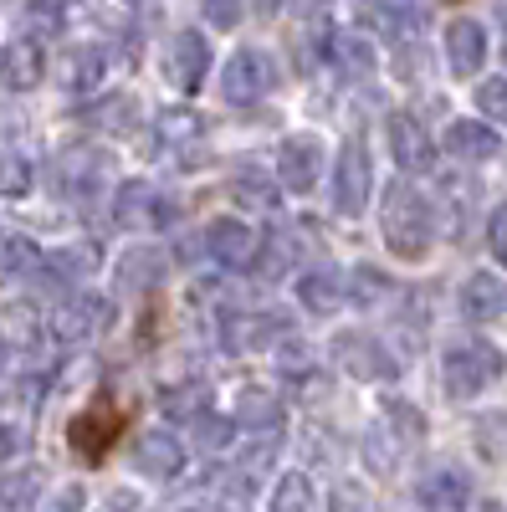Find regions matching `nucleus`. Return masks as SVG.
<instances>
[{
  "label": "nucleus",
  "mask_w": 507,
  "mask_h": 512,
  "mask_svg": "<svg viewBox=\"0 0 507 512\" xmlns=\"http://www.w3.org/2000/svg\"><path fill=\"white\" fill-rule=\"evenodd\" d=\"M308 6H328V0H308Z\"/></svg>",
  "instance_id": "obj_46"
},
{
  "label": "nucleus",
  "mask_w": 507,
  "mask_h": 512,
  "mask_svg": "<svg viewBox=\"0 0 507 512\" xmlns=\"http://www.w3.org/2000/svg\"><path fill=\"white\" fill-rule=\"evenodd\" d=\"M364 507V492L359 487H338V507L333 512H359Z\"/></svg>",
  "instance_id": "obj_40"
},
{
  "label": "nucleus",
  "mask_w": 507,
  "mask_h": 512,
  "mask_svg": "<svg viewBox=\"0 0 507 512\" xmlns=\"http://www.w3.org/2000/svg\"><path fill=\"white\" fill-rule=\"evenodd\" d=\"M41 267V246L31 236H11L6 246H0V277H26Z\"/></svg>",
  "instance_id": "obj_26"
},
{
  "label": "nucleus",
  "mask_w": 507,
  "mask_h": 512,
  "mask_svg": "<svg viewBox=\"0 0 507 512\" xmlns=\"http://www.w3.org/2000/svg\"><path fill=\"white\" fill-rule=\"evenodd\" d=\"M21 451V431H0V461Z\"/></svg>",
  "instance_id": "obj_41"
},
{
  "label": "nucleus",
  "mask_w": 507,
  "mask_h": 512,
  "mask_svg": "<svg viewBox=\"0 0 507 512\" xmlns=\"http://www.w3.org/2000/svg\"><path fill=\"white\" fill-rule=\"evenodd\" d=\"M205 246H210V256H216L221 267H251V262H257V251H262V241L251 236V226H241L231 216L205 226Z\"/></svg>",
  "instance_id": "obj_12"
},
{
  "label": "nucleus",
  "mask_w": 507,
  "mask_h": 512,
  "mask_svg": "<svg viewBox=\"0 0 507 512\" xmlns=\"http://www.w3.org/2000/svg\"><path fill=\"white\" fill-rule=\"evenodd\" d=\"M41 328H47V323H41V313L31 303H11L6 313H0V333H6V344H31Z\"/></svg>",
  "instance_id": "obj_27"
},
{
  "label": "nucleus",
  "mask_w": 507,
  "mask_h": 512,
  "mask_svg": "<svg viewBox=\"0 0 507 512\" xmlns=\"http://www.w3.org/2000/svg\"><path fill=\"white\" fill-rule=\"evenodd\" d=\"M31 492H36V477L21 472L6 492H0V507H6V512H26V507H31Z\"/></svg>",
  "instance_id": "obj_34"
},
{
  "label": "nucleus",
  "mask_w": 507,
  "mask_h": 512,
  "mask_svg": "<svg viewBox=\"0 0 507 512\" xmlns=\"http://www.w3.org/2000/svg\"><path fill=\"white\" fill-rule=\"evenodd\" d=\"M502 308H507V292L492 272H472L467 282H461V318L467 323H492Z\"/></svg>",
  "instance_id": "obj_19"
},
{
  "label": "nucleus",
  "mask_w": 507,
  "mask_h": 512,
  "mask_svg": "<svg viewBox=\"0 0 507 512\" xmlns=\"http://www.w3.org/2000/svg\"><path fill=\"white\" fill-rule=\"evenodd\" d=\"M272 57L267 52H257V47H241L231 62H226V72H221V93H226V103H257V98H267L272 93Z\"/></svg>",
  "instance_id": "obj_5"
},
{
  "label": "nucleus",
  "mask_w": 507,
  "mask_h": 512,
  "mask_svg": "<svg viewBox=\"0 0 507 512\" xmlns=\"http://www.w3.org/2000/svg\"><path fill=\"white\" fill-rule=\"evenodd\" d=\"M47 262H52V272H57L62 282H82V277H93V272H98L103 256H98V246L88 241V246H62V251H52Z\"/></svg>",
  "instance_id": "obj_24"
},
{
  "label": "nucleus",
  "mask_w": 507,
  "mask_h": 512,
  "mask_svg": "<svg viewBox=\"0 0 507 512\" xmlns=\"http://www.w3.org/2000/svg\"><path fill=\"white\" fill-rule=\"evenodd\" d=\"M82 507H88L82 487H62V492H52V497H47V507H41V512H82Z\"/></svg>",
  "instance_id": "obj_38"
},
{
  "label": "nucleus",
  "mask_w": 507,
  "mask_h": 512,
  "mask_svg": "<svg viewBox=\"0 0 507 512\" xmlns=\"http://www.w3.org/2000/svg\"><path fill=\"white\" fill-rule=\"evenodd\" d=\"M205 72H210V47H205V36H200V31L169 36V47H164V82H169V88L195 93L200 82H205Z\"/></svg>",
  "instance_id": "obj_6"
},
{
  "label": "nucleus",
  "mask_w": 507,
  "mask_h": 512,
  "mask_svg": "<svg viewBox=\"0 0 507 512\" xmlns=\"http://www.w3.org/2000/svg\"><path fill=\"white\" fill-rule=\"evenodd\" d=\"M415 502H420V512H467L472 487H467V477H461V472L441 466V472H431L426 482L415 487Z\"/></svg>",
  "instance_id": "obj_17"
},
{
  "label": "nucleus",
  "mask_w": 507,
  "mask_h": 512,
  "mask_svg": "<svg viewBox=\"0 0 507 512\" xmlns=\"http://www.w3.org/2000/svg\"><path fill=\"white\" fill-rule=\"evenodd\" d=\"M369 200V154L359 139H349L338 149V164H333V205L344 210V216H359Z\"/></svg>",
  "instance_id": "obj_8"
},
{
  "label": "nucleus",
  "mask_w": 507,
  "mask_h": 512,
  "mask_svg": "<svg viewBox=\"0 0 507 512\" xmlns=\"http://www.w3.org/2000/svg\"><path fill=\"white\" fill-rule=\"evenodd\" d=\"M477 103H482V113H492V118H502V123H507V77L482 82V88H477Z\"/></svg>",
  "instance_id": "obj_33"
},
{
  "label": "nucleus",
  "mask_w": 507,
  "mask_h": 512,
  "mask_svg": "<svg viewBox=\"0 0 507 512\" xmlns=\"http://www.w3.org/2000/svg\"><path fill=\"white\" fill-rule=\"evenodd\" d=\"M333 62L344 67V72H354V77H364V72H374V47L364 36H333Z\"/></svg>",
  "instance_id": "obj_28"
},
{
  "label": "nucleus",
  "mask_w": 507,
  "mask_h": 512,
  "mask_svg": "<svg viewBox=\"0 0 507 512\" xmlns=\"http://www.w3.org/2000/svg\"><path fill=\"white\" fill-rule=\"evenodd\" d=\"M446 62H451L456 77L482 72V62H487V31L472 16H461V21L446 26Z\"/></svg>",
  "instance_id": "obj_15"
},
{
  "label": "nucleus",
  "mask_w": 507,
  "mask_h": 512,
  "mask_svg": "<svg viewBox=\"0 0 507 512\" xmlns=\"http://www.w3.org/2000/svg\"><path fill=\"white\" fill-rule=\"evenodd\" d=\"M103 169H108V159H103L98 149H72V154H62V164H57V185H62L72 200H88V195L103 185Z\"/></svg>",
  "instance_id": "obj_18"
},
{
  "label": "nucleus",
  "mask_w": 507,
  "mask_h": 512,
  "mask_svg": "<svg viewBox=\"0 0 507 512\" xmlns=\"http://www.w3.org/2000/svg\"><path fill=\"white\" fill-rule=\"evenodd\" d=\"M134 466L144 477H154V482H169L185 466V446H180V436H169V431H144L139 441H134Z\"/></svg>",
  "instance_id": "obj_14"
},
{
  "label": "nucleus",
  "mask_w": 507,
  "mask_h": 512,
  "mask_svg": "<svg viewBox=\"0 0 507 512\" xmlns=\"http://www.w3.org/2000/svg\"><path fill=\"white\" fill-rule=\"evenodd\" d=\"M379 231H385V246L405 262H420L431 251V236H436V205L420 195L415 185L395 180L385 190V210H379Z\"/></svg>",
  "instance_id": "obj_1"
},
{
  "label": "nucleus",
  "mask_w": 507,
  "mask_h": 512,
  "mask_svg": "<svg viewBox=\"0 0 507 512\" xmlns=\"http://www.w3.org/2000/svg\"><path fill=\"white\" fill-rule=\"evenodd\" d=\"M251 6H257L262 16H277V11H282V0H251Z\"/></svg>",
  "instance_id": "obj_42"
},
{
  "label": "nucleus",
  "mask_w": 507,
  "mask_h": 512,
  "mask_svg": "<svg viewBox=\"0 0 507 512\" xmlns=\"http://www.w3.org/2000/svg\"><path fill=\"white\" fill-rule=\"evenodd\" d=\"M103 323H108V303H103L98 292H72V297H62V303L52 308V318H47V328H52L57 344H82V338L103 333Z\"/></svg>",
  "instance_id": "obj_4"
},
{
  "label": "nucleus",
  "mask_w": 507,
  "mask_h": 512,
  "mask_svg": "<svg viewBox=\"0 0 507 512\" xmlns=\"http://www.w3.org/2000/svg\"><path fill=\"white\" fill-rule=\"evenodd\" d=\"M446 149L456 159H467V164H482V159H497V134L487 123H477V118H456L446 128Z\"/></svg>",
  "instance_id": "obj_20"
},
{
  "label": "nucleus",
  "mask_w": 507,
  "mask_h": 512,
  "mask_svg": "<svg viewBox=\"0 0 507 512\" xmlns=\"http://www.w3.org/2000/svg\"><path fill=\"white\" fill-rule=\"evenodd\" d=\"M277 400L267 390H241V420H257V425H277Z\"/></svg>",
  "instance_id": "obj_30"
},
{
  "label": "nucleus",
  "mask_w": 507,
  "mask_h": 512,
  "mask_svg": "<svg viewBox=\"0 0 507 512\" xmlns=\"http://www.w3.org/2000/svg\"><path fill=\"white\" fill-rule=\"evenodd\" d=\"M113 221L118 226H149V231H164L175 221V200H164L159 190H149L144 180H129L113 200Z\"/></svg>",
  "instance_id": "obj_7"
},
{
  "label": "nucleus",
  "mask_w": 507,
  "mask_h": 512,
  "mask_svg": "<svg viewBox=\"0 0 507 512\" xmlns=\"http://www.w3.org/2000/svg\"><path fill=\"white\" fill-rule=\"evenodd\" d=\"M385 415H390V425H395V431H400L405 441H420V436H426V420H420V410H415V405H400V400H395Z\"/></svg>",
  "instance_id": "obj_32"
},
{
  "label": "nucleus",
  "mask_w": 507,
  "mask_h": 512,
  "mask_svg": "<svg viewBox=\"0 0 507 512\" xmlns=\"http://www.w3.org/2000/svg\"><path fill=\"white\" fill-rule=\"evenodd\" d=\"M298 303L313 318H333L338 308H344V282H338L333 272H303L298 277Z\"/></svg>",
  "instance_id": "obj_21"
},
{
  "label": "nucleus",
  "mask_w": 507,
  "mask_h": 512,
  "mask_svg": "<svg viewBox=\"0 0 507 512\" xmlns=\"http://www.w3.org/2000/svg\"><path fill=\"white\" fill-rule=\"evenodd\" d=\"M200 113H190V108H180V113H164V123H159V134H164V144H175V149H190V144H200Z\"/></svg>",
  "instance_id": "obj_29"
},
{
  "label": "nucleus",
  "mask_w": 507,
  "mask_h": 512,
  "mask_svg": "<svg viewBox=\"0 0 507 512\" xmlns=\"http://www.w3.org/2000/svg\"><path fill=\"white\" fill-rule=\"evenodd\" d=\"M354 287H359V292H354V303H359V308H374L379 297L390 292V277H385V272H374V267H359V272H354Z\"/></svg>",
  "instance_id": "obj_31"
},
{
  "label": "nucleus",
  "mask_w": 507,
  "mask_h": 512,
  "mask_svg": "<svg viewBox=\"0 0 507 512\" xmlns=\"http://www.w3.org/2000/svg\"><path fill=\"white\" fill-rule=\"evenodd\" d=\"M231 441V420H200V446L205 451H221Z\"/></svg>",
  "instance_id": "obj_39"
},
{
  "label": "nucleus",
  "mask_w": 507,
  "mask_h": 512,
  "mask_svg": "<svg viewBox=\"0 0 507 512\" xmlns=\"http://www.w3.org/2000/svg\"><path fill=\"white\" fill-rule=\"evenodd\" d=\"M103 67H108L103 47H62L52 77H57V88H67V93H93L103 82Z\"/></svg>",
  "instance_id": "obj_16"
},
{
  "label": "nucleus",
  "mask_w": 507,
  "mask_h": 512,
  "mask_svg": "<svg viewBox=\"0 0 507 512\" xmlns=\"http://www.w3.org/2000/svg\"><path fill=\"white\" fill-rule=\"evenodd\" d=\"M333 364L344 369V374H354V379H369V384H374V379L385 384V379L400 374L395 354L379 344L374 333H338V338H333Z\"/></svg>",
  "instance_id": "obj_3"
},
{
  "label": "nucleus",
  "mask_w": 507,
  "mask_h": 512,
  "mask_svg": "<svg viewBox=\"0 0 507 512\" xmlns=\"http://www.w3.org/2000/svg\"><path fill=\"white\" fill-rule=\"evenodd\" d=\"M26 21H31V31H57V21H62V6L57 0H31V11H26Z\"/></svg>",
  "instance_id": "obj_37"
},
{
  "label": "nucleus",
  "mask_w": 507,
  "mask_h": 512,
  "mask_svg": "<svg viewBox=\"0 0 507 512\" xmlns=\"http://www.w3.org/2000/svg\"><path fill=\"white\" fill-rule=\"evenodd\" d=\"M272 512H318V502H313V482H308L303 472L277 477V487H272Z\"/></svg>",
  "instance_id": "obj_25"
},
{
  "label": "nucleus",
  "mask_w": 507,
  "mask_h": 512,
  "mask_svg": "<svg viewBox=\"0 0 507 512\" xmlns=\"http://www.w3.org/2000/svg\"><path fill=\"white\" fill-rule=\"evenodd\" d=\"M41 77H47V52H41L31 36L6 41V52H0V82H6L11 93H31Z\"/></svg>",
  "instance_id": "obj_13"
},
{
  "label": "nucleus",
  "mask_w": 507,
  "mask_h": 512,
  "mask_svg": "<svg viewBox=\"0 0 507 512\" xmlns=\"http://www.w3.org/2000/svg\"><path fill=\"white\" fill-rule=\"evenodd\" d=\"M93 415H98V420H77V425H72V446H77V451H88V456H98V451L108 446V436L118 431V415H113L108 400H98Z\"/></svg>",
  "instance_id": "obj_22"
},
{
  "label": "nucleus",
  "mask_w": 507,
  "mask_h": 512,
  "mask_svg": "<svg viewBox=\"0 0 507 512\" xmlns=\"http://www.w3.org/2000/svg\"><path fill=\"white\" fill-rule=\"evenodd\" d=\"M205 21L216 31H231L241 21V0H205Z\"/></svg>",
  "instance_id": "obj_36"
},
{
  "label": "nucleus",
  "mask_w": 507,
  "mask_h": 512,
  "mask_svg": "<svg viewBox=\"0 0 507 512\" xmlns=\"http://www.w3.org/2000/svg\"><path fill=\"white\" fill-rule=\"evenodd\" d=\"M31 185H36L31 154H21V149H6V154H0V195H6V200H21V195H31Z\"/></svg>",
  "instance_id": "obj_23"
},
{
  "label": "nucleus",
  "mask_w": 507,
  "mask_h": 512,
  "mask_svg": "<svg viewBox=\"0 0 507 512\" xmlns=\"http://www.w3.org/2000/svg\"><path fill=\"white\" fill-rule=\"evenodd\" d=\"M390 154H395L400 169H410V175H431V169H436V144H431V134L410 113L390 118Z\"/></svg>",
  "instance_id": "obj_10"
},
{
  "label": "nucleus",
  "mask_w": 507,
  "mask_h": 512,
  "mask_svg": "<svg viewBox=\"0 0 507 512\" xmlns=\"http://www.w3.org/2000/svg\"><path fill=\"white\" fill-rule=\"evenodd\" d=\"M0 369H6V338H0Z\"/></svg>",
  "instance_id": "obj_45"
},
{
  "label": "nucleus",
  "mask_w": 507,
  "mask_h": 512,
  "mask_svg": "<svg viewBox=\"0 0 507 512\" xmlns=\"http://www.w3.org/2000/svg\"><path fill=\"white\" fill-rule=\"evenodd\" d=\"M318 175H323V144H318V139L298 134V139H287V144L277 149V180H282L292 195H308V190L318 185Z\"/></svg>",
  "instance_id": "obj_9"
},
{
  "label": "nucleus",
  "mask_w": 507,
  "mask_h": 512,
  "mask_svg": "<svg viewBox=\"0 0 507 512\" xmlns=\"http://www.w3.org/2000/svg\"><path fill=\"white\" fill-rule=\"evenodd\" d=\"M502 57H507V0H502Z\"/></svg>",
  "instance_id": "obj_43"
},
{
  "label": "nucleus",
  "mask_w": 507,
  "mask_h": 512,
  "mask_svg": "<svg viewBox=\"0 0 507 512\" xmlns=\"http://www.w3.org/2000/svg\"><path fill=\"white\" fill-rule=\"evenodd\" d=\"M221 333H226L221 344L231 354H257V349L277 344V338L287 333V318H277V313H236V318L221 323Z\"/></svg>",
  "instance_id": "obj_11"
},
{
  "label": "nucleus",
  "mask_w": 507,
  "mask_h": 512,
  "mask_svg": "<svg viewBox=\"0 0 507 512\" xmlns=\"http://www.w3.org/2000/svg\"><path fill=\"white\" fill-rule=\"evenodd\" d=\"M477 512H507V507H502V502H482Z\"/></svg>",
  "instance_id": "obj_44"
},
{
  "label": "nucleus",
  "mask_w": 507,
  "mask_h": 512,
  "mask_svg": "<svg viewBox=\"0 0 507 512\" xmlns=\"http://www.w3.org/2000/svg\"><path fill=\"white\" fill-rule=\"evenodd\" d=\"M487 246H492V256L507 267V200L492 210V221H487Z\"/></svg>",
  "instance_id": "obj_35"
},
{
  "label": "nucleus",
  "mask_w": 507,
  "mask_h": 512,
  "mask_svg": "<svg viewBox=\"0 0 507 512\" xmlns=\"http://www.w3.org/2000/svg\"><path fill=\"white\" fill-rule=\"evenodd\" d=\"M446 374V395L451 400H477L487 384L502 374V354L492 344H482V338H472V344H456L441 364Z\"/></svg>",
  "instance_id": "obj_2"
}]
</instances>
